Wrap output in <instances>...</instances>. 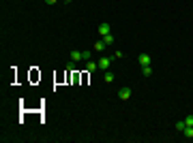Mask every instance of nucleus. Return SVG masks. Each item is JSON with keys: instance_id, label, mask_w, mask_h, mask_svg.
<instances>
[{"instance_id": "nucleus-1", "label": "nucleus", "mask_w": 193, "mask_h": 143, "mask_svg": "<svg viewBox=\"0 0 193 143\" xmlns=\"http://www.w3.org/2000/svg\"><path fill=\"white\" fill-rule=\"evenodd\" d=\"M131 96H133L131 88H120V90H118V98H120V100H129Z\"/></svg>"}, {"instance_id": "nucleus-2", "label": "nucleus", "mask_w": 193, "mask_h": 143, "mask_svg": "<svg viewBox=\"0 0 193 143\" xmlns=\"http://www.w3.org/2000/svg\"><path fill=\"white\" fill-rule=\"evenodd\" d=\"M137 62H140V66H150L152 60H150L148 54H140V56H137Z\"/></svg>"}, {"instance_id": "nucleus-3", "label": "nucleus", "mask_w": 193, "mask_h": 143, "mask_svg": "<svg viewBox=\"0 0 193 143\" xmlns=\"http://www.w3.org/2000/svg\"><path fill=\"white\" fill-rule=\"evenodd\" d=\"M109 62H112V58H109V56H103V58L99 60L96 64H99V69H103V71H108V69H109Z\"/></svg>"}, {"instance_id": "nucleus-4", "label": "nucleus", "mask_w": 193, "mask_h": 143, "mask_svg": "<svg viewBox=\"0 0 193 143\" xmlns=\"http://www.w3.org/2000/svg\"><path fill=\"white\" fill-rule=\"evenodd\" d=\"M96 30H99V34H101V36L112 34V28H109V24H105V22H103V24H99V28H96Z\"/></svg>"}, {"instance_id": "nucleus-5", "label": "nucleus", "mask_w": 193, "mask_h": 143, "mask_svg": "<svg viewBox=\"0 0 193 143\" xmlns=\"http://www.w3.org/2000/svg\"><path fill=\"white\" fill-rule=\"evenodd\" d=\"M103 79H105V84H114L116 75H114V73H109V71H105V75H103Z\"/></svg>"}, {"instance_id": "nucleus-6", "label": "nucleus", "mask_w": 193, "mask_h": 143, "mask_svg": "<svg viewBox=\"0 0 193 143\" xmlns=\"http://www.w3.org/2000/svg\"><path fill=\"white\" fill-rule=\"evenodd\" d=\"M71 60H73V62H80V60H84L82 51H71Z\"/></svg>"}, {"instance_id": "nucleus-7", "label": "nucleus", "mask_w": 193, "mask_h": 143, "mask_svg": "<svg viewBox=\"0 0 193 143\" xmlns=\"http://www.w3.org/2000/svg\"><path fill=\"white\" fill-rule=\"evenodd\" d=\"M105 47H108V45L103 43V38H101V41H96V43H95V51H103Z\"/></svg>"}, {"instance_id": "nucleus-8", "label": "nucleus", "mask_w": 193, "mask_h": 143, "mask_svg": "<svg viewBox=\"0 0 193 143\" xmlns=\"http://www.w3.org/2000/svg\"><path fill=\"white\" fill-rule=\"evenodd\" d=\"M182 132H185V137H187V139H193V126H187Z\"/></svg>"}, {"instance_id": "nucleus-9", "label": "nucleus", "mask_w": 193, "mask_h": 143, "mask_svg": "<svg viewBox=\"0 0 193 143\" xmlns=\"http://www.w3.org/2000/svg\"><path fill=\"white\" fill-rule=\"evenodd\" d=\"M101 38H103L105 45H112V43H114V36H112V34H105V36H101Z\"/></svg>"}, {"instance_id": "nucleus-10", "label": "nucleus", "mask_w": 193, "mask_h": 143, "mask_svg": "<svg viewBox=\"0 0 193 143\" xmlns=\"http://www.w3.org/2000/svg\"><path fill=\"white\" fill-rule=\"evenodd\" d=\"M142 73H144V77H150L152 75V66H142Z\"/></svg>"}, {"instance_id": "nucleus-11", "label": "nucleus", "mask_w": 193, "mask_h": 143, "mask_svg": "<svg viewBox=\"0 0 193 143\" xmlns=\"http://www.w3.org/2000/svg\"><path fill=\"white\" fill-rule=\"evenodd\" d=\"M86 69L92 73V71H96V69H99V64H96V62H88V64H86Z\"/></svg>"}, {"instance_id": "nucleus-12", "label": "nucleus", "mask_w": 193, "mask_h": 143, "mask_svg": "<svg viewBox=\"0 0 193 143\" xmlns=\"http://www.w3.org/2000/svg\"><path fill=\"white\" fill-rule=\"evenodd\" d=\"M185 128H187V124H185V120H182V122H176V130H178V132H182V130H185Z\"/></svg>"}, {"instance_id": "nucleus-13", "label": "nucleus", "mask_w": 193, "mask_h": 143, "mask_svg": "<svg viewBox=\"0 0 193 143\" xmlns=\"http://www.w3.org/2000/svg\"><path fill=\"white\" fill-rule=\"evenodd\" d=\"M185 124H187V126H193V115H187V118H185Z\"/></svg>"}, {"instance_id": "nucleus-14", "label": "nucleus", "mask_w": 193, "mask_h": 143, "mask_svg": "<svg viewBox=\"0 0 193 143\" xmlns=\"http://www.w3.org/2000/svg\"><path fill=\"white\" fill-rule=\"evenodd\" d=\"M58 0H45V4H56Z\"/></svg>"}, {"instance_id": "nucleus-15", "label": "nucleus", "mask_w": 193, "mask_h": 143, "mask_svg": "<svg viewBox=\"0 0 193 143\" xmlns=\"http://www.w3.org/2000/svg\"><path fill=\"white\" fill-rule=\"evenodd\" d=\"M62 2H67V4H69V2H73V0H62Z\"/></svg>"}]
</instances>
